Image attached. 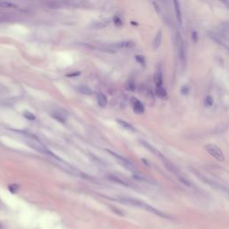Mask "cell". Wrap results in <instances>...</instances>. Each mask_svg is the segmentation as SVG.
I'll return each instance as SVG.
<instances>
[{"label": "cell", "mask_w": 229, "mask_h": 229, "mask_svg": "<svg viewBox=\"0 0 229 229\" xmlns=\"http://www.w3.org/2000/svg\"><path fill=\"white\" fill-rule=\"evenodd\" d=\"M200 178H201L204 182H206V183H209L210 185H211L213 188L217 189V190H219V191H222V192H227V189L226 186H224L223 184H221V183H217L216 181H214V180H210V179H209V178H207L206 176H202L201 175L200 176H198Z\"/></svg>", "instance_id": "cell-6"}, {"label": "cell", "mask_w": 229, "mask_h": 229, "mask_svg": "<svg viewBox=\"0 0 229 229\" xmlns=\"http://www.w3.org/2000/svg\"><path fill=\"white\" fill-rule=\"evenodd\" d=\"M141 143L144 146V147L146 148V149H148L150 151H151V152L154 154V155H156L157 157H159V158H160L161 156H162V154L161 153L159 152V150H157L155 148L153 147L152 145H150V143H148L147 141H141Z\"/></svg>", "instance_id": "cell-12"}, {"label": "cell", "mask_w": 229, "mask_h": 229, "mask_svg": "<svg viewBox=\"0 0 229 229\" xmlns=\"http://www.w3.org/2000/svg\"><path fill=\"white\" fill-rule=\"evenodd\" d=\"M0 7H4V8H17V6L13 4V3H10V2H0Z\"/></svg>", "instance_id": "cell-20"}, {"label": "cell", "mask_w": 229, "mask_h": 229, "mask_svg": "<svg viewBox=\"0 0 229 229\" xmlns=\"http://www.w3.org/2000/svg\"><path fill=\"white\" fill-rule=\"evenodd\" d=\"M111 24V20L110 19H105L100 22H96L94 24H91V27L95 30H100L106 28L107 26H109V24Z\"/></svg>", "instance_id": "cell-8"}, {"label": "cell", "mask_w": 229, "mask_h": 229, "mask_svg": "<svg viewBox=\"0 0 229 229\" xmlns=\"http://www.w3.org/2000/svg\"><path fill=\"white\" fill-rule=\"evenodd\" d=\"M78 90L82 93V94H85V95H90L92 93V91H91V90L87 87V86H85V85H82V86H80L79 88H78Z\"/></svg>", "instance_id": "cell-19"}, {"label": "cell", "mask_w": 229, "mask_h": 229, "mask_svg": "<svg viewBox=\"0 0 229 229\" xmlns=\"http://www.w3.org/2000/svg\"><path fill=\"white\" fill-rule=\"evenodd\" d=\"M156 94L157 96L162 99V100H165L167 98V92L166 90V89L163 88V86H159V87H157L156 89Z\"/></svg>", "instance_id": "cell-14"}, {"label": "cell", "mask_w": 229, "mask_h": 229, "mask_svg": "<svg viewBox=\"0 0 229 229\" xmlns=\"http://www.w3.org/2000/svg\"><path fill=\"white\" fill-rule=\"evenodd\" d=\"M162 31L161 30H159L158 31V33H157V35L155 37V39H154V42H153V47H154V49L156 50V49H158L160 46V44H161V41H162Z\"/></svg>", "instance_id": "cell-13"}, {"label": "cell", "mask_w": 229, "mask_h": 229, "mask_svg": "<svg viewBox=\"0 0 229 229\" xmlns=\"http://www.w3.org/2000/svg\"><path fill=\"white\" fill-rule=\"evenodd\" d=\"M121 202H123L124 204L126 205H130V206H134V207H138V208H141L142 210H146L148 212H150V213H153L155 215H158L159 217H167L166 214H163L162 212H160L158 210H156L155 208H153L150 205L147 204L146 202L144 201H141L140 200H136V199H134V198H130V197H123V198H120L119 199Z\"/></svg>", "instance_id": "cell-1"}, {"label": "cell", "mask_w": 229, "mask_h": 229, "mask_svg": "<svg viewBox=\"0 0 229 229\" xmlns=\"http://www.w3.org/2000/svg\"><path fill=\"white\" fill-rule=\"evenodd\" d=\"M179 57L181 60V63L183 65H185V47L182 38L179 37Z\"/></svg>", "instance_id": "cell-10"}, {"label": "cell", "mask_w": 229, "mask_h": 229, "mask_svg": "<svg viewBox=\"0 0 229 229\" xmlns=\"http://www.w3.org/2000/svg\"><path fill=\"white\" fill-rule=\"evenodd\" d=\"M135 46V43L132 41H123L117 42L112 45V47L116 48H133Z\"/></svg>", "instance_id": "cell-7"}, {"label": "cell", "mask_w": 229, "mask_h": 229, "mask_svg": "<svg viewBox=\"0 0 229 229\" xmlns=\"http://www.w3.org/2000/svg\"><path fill=\"white\" fill-rule=\"evenodd\" d=\"M24 117L27 118V119H30V120H34L35 119V116L29 111H26L24 113Z\"/></svg>", "instance_id": "cell-25"}, {"label": "cell", "mask_w": 229, "mask_h": 229, "mask_svg": "<svg viewBox=\"0 0 229 229\" xmlns=\"http://www.w3.org/2000/svg\"><path fill=\"white\" fill-rule=\"evenodd\" d=\"M181 92H182V93L183 95L188 94L189 88H188V87H187V86H183V88H182V90H181Z\"/></svg>", "instance_id": "cell-28"}, {"label": "cell", "mask_w": 229, "mask_h": 229, "mask_svg": "<svg viewBox=\"0 0 229 229\" xmlns=\"http://www.w3.org/2000/svg\"><path fill=\"white\" fill-rule=\"evenodd\" d=\"M154 82L157 87L159 86H162L163 84V76H162V73L160 71H158L156 74H155V76H154Z\"/></svg>", "instance_id": "cell-16"}, {"label": "cell", "mask_w": 229, "mask_h": 229, "mask_svg": "<svg viewBox=\"0 0 229 229\" xmlns=\"http://www.w3.org/2000/svg\"><path fill=\"white\" fill-rule=\"evenodd\" d=\"M135 60L141 65H146V61H145V58H144V57L143 56H141V55H136L135 56Z\"/></svg>", "instance_id": "cell-22"}, {"label": "cell", "mask_w": 229, "mask_h": 229, "mask_svg": "<svg viewBox=\"0 0 229 229\" xmlns=\"http://www.w3.org/2000/svg\"><path fill=\"white\" fill-rule=\"evenodd\" d=\"M24 140L27 145H29L31 149L35 150L39 152L43 153V154H48L50 152L41 141H39L36 137L32 135L24 134Z\"/></svg>", "instance_id": "cell-2"}, {"label": "cell", "mask_w": 229, "mask_h": 229, "mask_svg": "<svg viewBox=\"0 0 229 229\" xmlns=\"http://www.w3.org/2000/svg\"><path fill=\"white\" fill-rule=\"evenodd\" d=\"M48 155H50L52 158H53L55 160H56V162H57V164L59 166H61L64 170L67 171L68 173H70L72 175H78L79 174V172L74 167V166H72L70 164H68L67 162H65V160H63L62 159H60L58 158L57 156H56V155H54L52 152H49L48 153Z\"/></svg>", "instance_id": "cell-3"}, {"label": "cell", "mask_w": 229, "mask_h": 229, "mask_svg": "<svg viewBox=\"0 0 229 229\" xmlns=\"http://www.w3.org/2000/svg\"><path fill=\"white\" fill-rule=\"evenodd\" d=\"M133 107H134L135 113H137V114H143L145 111L143 104L137 99H133Z\"/></svg>", "instance_id": "cell-9"}, {"label": "cell", "mask_w": 229, "mask_h": 229, "mask_svg": "<svg viewBox=\"0 0 229 229\" xmlns=\"http://www.w3.org/2000/svg\"><path fill=\"white\" fill-rule=\"evenodd\" d=\"M80 72H76L75 74H67V76H77V75H80Z\"/></svg>", "instance_id": "cell-29"}, {"label": "cell", "mask_w": 229, "mask_h": 229, "mask_svg": "<svg viewBox=\"0 0 229 229\" xmlns=\"http://www.w3.org/2000/svg\"><path fill=\"white\" fill-rule=\"evenodd\" d=\"M106 151L108 153H110L112 156H114L116 159H117L118 162L120 163V164L122 165L123 166H124L127 170L129 171H132V172H136L137 169H136V166H135L133 164L130 160H128L127 159H125V158H123L122 156H120V155H118L117 153H115L111 151V150H106Z\"/></svg>", "instance_id": "cell-5"}, {"label": "cell", "mask_w": 229, "mask_h": 229, "mask_svg": "<svg viewBox=\"0 0 229 229\" xmlns=\"http://www.w3.org/2000/svg\"><path fill=\"white\" fill-rule=\"evenodd\" d=\"M153 6L155 7V9H156L157 13H159V14H161V9H160V7H159V5H158L156 2H153Z\"/></svg>", "instance_id": "cell-27"}, {"label": "cell", "mask_w": 229, "mask_h": 229, "mask_svg": "<svg viewBox=\"0 0 229 229\" xmlns=\"http://www.w3.org/2000/svg\"><path fill=\"white\" fill-rule=\"evenodd\" d=\"M213 99L211 96H207L205 99V105L207 106H211L213 105Z\"/></svg>", "instance_id": "cell-23"}, {"label": "cell", "mask_w": 229, "mask_h": 229, "mask_svg": "<svg viewBox=\"0 0 229 229\" xmlns=\"http://www.w3.org/2000/svg\"><path fill=\"white\" fill-rule=\"evenodd\" d=\"M117 123L123 127L124 128L125 130H127V131H129V132H133V133H134L136 132V130L135 128L132 125V124H130V123H126L125 121H123V120H117Z\"/></svg>", "instance_id": "cell-17"}, {"label": "cell", "mask_w": 229, "mask_h": 229, "mask_svg": "<svg viewBox=\"0 0 229 229\" xmlns=\"http://www.w3.org/2000/svg\"><path fill=\"white\" fill-rule=\"evenodd\" d=\"M113 21H114V23H115V24H116L117 26H121V25H123L122 20L118 17V16H115V17L113 18Z\"/></svg>", "instance_id": "cell-24"}, {"label": "cell", "mask_w": 229, "mask_h": 229, "mask_svg": "<svg viewBox=\"0 0 229 229\" xmlns=\"http://www.w3.org/2000/svg\"><path fill=\"white\" fill-rule=\"evenodd\" d=\"M205 150L210 153L213 158L217 159L218 161H224L225 160V155L223 151L217 147L215 144H207L205 146Z\"/></svg>", "instance_id": "cell-4"}, {"label": "cell", "mask_w": 229, "mask_h": 229, "mask_svg": "<svg viewBox=\"0 0 229 229\" xmlns=\"http://www.w3.org/2000/svg\"><path fill=\"white\" fill-rule=\"evenodd\" d=\"M173 3H174V7H175V11H176V19L179 22V24H182V12H181V6H180L179 0H173Z\"/></svg>", "instance_id": "cell-11"}, {"label": "cell", "mask_w": 229, "mask_h": 229, "mask_svg": "<svg viewBox=\"0 0 229 229\" xmlns=\"http://www.w3.org/2000/svg\"><path fill=\"white\" fill-rule=\"evenodd\" d=\"M219 1L223 2L224 4H226V5H227V3H228V1H227V0H219Z\"/></svg>", "instance_id": "cell-30"}, {"label": "cell", "mask_w": 229, "mask_h": 229, "mask_svg": "<svg viewBox=\"0 0 229 229\" xmlns=\"http://www.w3.org/2000/svg\"><path fill=\"white\" fill-rule=\"evenodd\" d=\"M192 40L194 41V43H197L198 42V40H199V36H198V33L194 30L193 32H192Z\"/></svg>", "instance_id": "cell-26"}, {"label": "cell", "mask_w": 229, "mask_h": 229, "mask_svg": "<svg viewBox=\"0 0 229 229\" xmlns=\"http://www.w3.org/2000/svg\"><path fill=\"white\" fill-rule=\"evenodd\" d=\"M54 117V118H56L57 120H58V121H60V122H62V123H65V116H64V115H61L60 113H58V112H56V113H54L53 115H52Z\"/></svg>", "instance_id": "cell-21"}, {"label": "cell", "mask_w": 229, "mask_h": 229, "mask_svg": "<svg viewBox=\"0 0 229 229\" xmlns=\"http://www.w3.org/2000/svg\"><path fill=\"white\" fill-rule=\"evenodd\" d=\"M97 100H98V104L102 107H105L107 104V99L105 95L103 93H98L97 95Z\"/></svg>", "instance_id": "cell-15"}, {"label": "cell", "mask_w": 229, "mask_h": 229, "mask_svg": "<svg viewBox=\"0 0 229 229\" xmlns=\"http://www.w3.org/2000/svg\"><path fill=\"white\" fill-rule=\"evenodd\" d=\"M108 178H109L110 180H112V181H114V182H116V183H120V184H123V185H125V186H130L129 183H126L125 181H123V180H122L121 178H119V177H117V176L109 175V176H108Z\"/></svg>", "instance_id": "cell-18"}]
</instances>
